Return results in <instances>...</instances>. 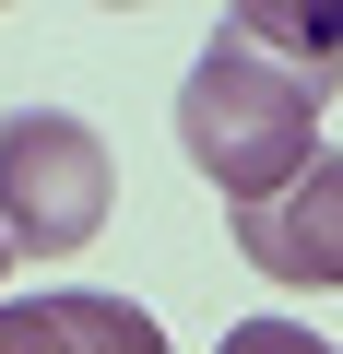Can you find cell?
<instances>
[{
  "label": "cell",
  "mask_w": 343,
  "mask_h": 354,
  "mask_svg": "<svg viewBox=\"0 0 343 354\" xmlns=\"http://www.w3.org/2000/svg\"><path fill=\"white\" fill-rule=\"evenodd\" d=\"M107 189H118V165H107L95 118H71V106L0 118V248H12V260L95 248L107 236Z\"/></svg>",
  "instance_id": "2"
},
{
  "label": "cell",
  "mask_w": 343,
  "mask_h": 354,
  "mask_svg": "<svg viewBox=\"0 0 343 354\" xmlns=\"http://www.w3.org/2000/svg\"><path fill=\"white\" fill-rule=\"evenodd\" d=\"M213 354H331V342H319L308 319H237V330H225Z\"/></svg>",
  "instance_id": "6"
},
{
  "label": "cell",
  "mask_w": 343,
  "mask_h": 354,
  "mask_svg": "<svg viewBox=\"0 0 343 354\" xmlns=\"http://www.w3.org/2000/svg\"><path fill=\"white\" fill-rule=\"evenodd\" d=\"M225 24L331 95V71H343V0H249V12H225Z\"/></svg>",
  "instance_id": "5"
},
{
  "label": "cell",
  "mask_w": 343,
  "mask_h": 354,
  "mask_svg": "<svg viewBox=\"0 0 343 354\" xmlns=\"http://www.w3.org/2000/svg\"><path fill=\"white\" fill-rule=\"evenodd\" d=\"M237 225V260L261 283H296V295H343V153H319L296 189L225 213Z\"/></svg>",
  "instance_id": "3"
},
{
  "label": "cell",
  "mask_w": 343,
  "mask_h": 354,
  "mask_svg": "<svg viewBox=\"0 0 343 354\" xmlns=\"http://www.w3.org/2000/svg\"><path fill=\"white\" fill-rule=\"evenodd\" d=\"M0 354H166L130 295H0Z\"/></svg>",
  "instance_id": "4"
},
{
  "label": "cell",
  "mask_w": 343,
  "mask_h": 354,
  "mask_svg": "<svg viewBox=\"0 0 343 354\" xmlns=\"http://www.w3.org/2000/svg\"><path fill=\"white\" fill-rule=\"evenodd\" d=\"M178 153L225 189V213H249V201L296 189V177L331 153L319 142V83L284 71L272 48H249L237 24H213V48L178 83Z\"/></svg>",
  "instance_id": "1"
},
{
  "label": "cell",
  "mask_w": 343,
  "mask_h": 354,
  "mask_svg": "<svg viewBox=\"0 0 343 354\" xmlns=\"http://www.w3.org/2000/svg\"><path fill=\"white\" fill-rule=\"evenodd\" d=\"M0 283H12V248H0Z\"/></svg>",
  "instance_id": "7"
}]
</instances>
